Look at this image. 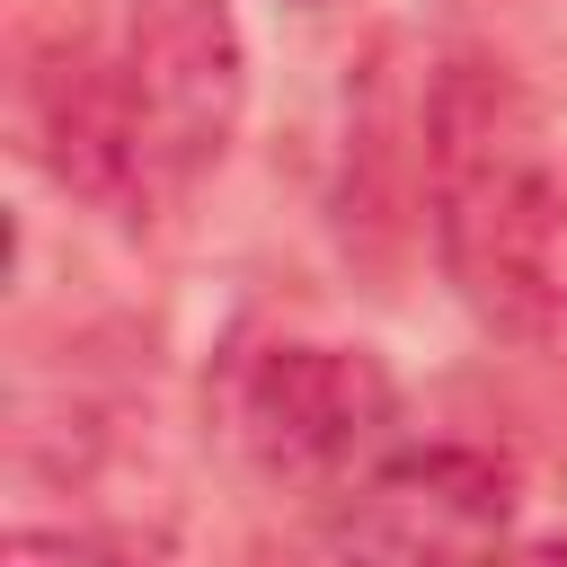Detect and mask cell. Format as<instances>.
Segmentation results:
<instances>
[{"mask_svg": "<svg viewBox=\"0 0 567 567\" xmlns=\"http://www.w3.org/2000/svg\"><path fill=\"white\" fill-rule=\"evenodd\" d=\"M18 133H27V151L44 159V177H53L62 195H89L97 213H142V204L159 195V186H151V159H142V133H133V106H124V80H115V62H97L80 35L27 53Z\"/></svg>", "mask_w": 567, "mask_h": 567, "instance_id": "obj_5", "label": "cell"}, {"mask_svg": "<svg viewBox=\"0 0 567 567\" xmlns=\"http://www.w3.org/2000/svg\"><path fill=\"white\" fill-rule=\"evenodd\" d=\"M328 540L346 567H496L514 549V478L470 443L381 452L346 478Z\"/></svg>", "mask_w": 567, "mask_h": 567, "instance_id": "obj_3", "label": "cell"}, {"mask_svg": "<svg viewBox=\"0 0 567 567\" xmlns=\"http://www.w3.org/2000/svg\"><path fill=\"white\" fill-rule=\"evenodd\" d=\"M0 567H142V558H124L106 540H71V532H9Z\"/></svg>", "mask_w": 567, "mask_h": 567, "instance_id": "obj_6", "label": "cell"}, {"mask_svg": "<svg viewBox=\"0 0 567 567\" xmlns=\"http://www.w3.org/2000/svg\"><path fill=\"white\" fill-rule=\"evenodd\" d=\"M425 221L487 328H549L567 310V142L496 53H452L425 80Z\"/></svg>", "mask_w": 567, "mask_h": 567, "instance_id": "obj_1", "label": "cell"}, {"mask_svg": "<svg viewBox=\"0 0 567 567\" xmlns=\"http://www.w3.org/2000/svg\"><path fill=\"white\" fill-rule=\"evenodd\" d=\"M115 80H124L151 186L159 195L195 186L230 151L248 106V53H239L230 0H124Z\"/></svg>", "mask_w": 567, "mask_h": 567, "instance_id": "obj_2", "label": "cell"}, {"mask_svg": "<svg viewBox=\"0 0 567 567\" xmlns=\"http://www.w3.org/2000/svg\"><path fill=\"white\" fill-rule=\"evenodd\" d=\"M496 567H567V540H523V549H505Z\"/></svg>", "mask_w": 567, "mask_h": 567, "instance_id": "obj_7", "label": "cell"}, {"mask_svg": "<svg viewBox=\"0 0 567 567\" xmlns=\"http://www.w3.org/2000/svg\"><path fill=\"white\" fill-rule=\"evenodd\" d=\"M230 416L266 478H346L390 434L399 390L363 346H266L248 354Z\"/></svg>", "mask_w": 567, "mask_h": 567, "instance_id": "obj_4", "label": "cell"}]
</instances>
